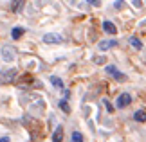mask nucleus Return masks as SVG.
<instances>
[{
    "mask_svg": "<svg viewBox=\"0 0 146 142\" xmlns=\"http://www.w3.org/2000/svg\"><path fill=\"white\" fill-rule=\"evenodd\" d=\"M16 76H18V70H16V69H5V70H0V85L13 83Z\"/></svg>",
    "mask_w": 146,
    "mask_h": 142,
    "instance_id": "obj_1",
    "label": "nucleus"
},
{
    "mask_svg": "<svg viewBox=\"0 0 146 142\" xmlns=\"http://www.w3.org/2000/svg\"><path fill=\"white\" fill-rule=\"evenodd\" d=\"M15 58H16V49L13 47V45H4L2 59L5 61V63H11V61H15Z\"/></svg>",
    "mask_w": 146,
    "mask_h": 142,
    "instance_id": "obj_2",
    "label": "nucleus"
},
{
    "mask_svg": "<svg viewBox=\"0 0 146 142\" xmlns=\"http://www.w3.org/2000/svg\"><path fill=\"white\" fill-rule=\"evenodd\" d=\"M43 42L49 43V45H60L61 42H63V36L58 34V32H47V34H43Z\"/></svg>",
    "mask_w": 146,
    "mask_h": 142,
    "instance_id": "obj_3",
    "label": "nucleus"
},
{
    "mask_svg": "<svg viewBox=\"0 0 146 142\" xmlns=\"http://www.w3.org/2000/svg\"><path fill=\"white\" fill-rule=\"evenodd\" d=\"M105 70H106V74H110V76L114 77V79H117V81H125V79H126L125 74L119 72V70H117L114 65H106V69H105Z\"/></svg>",
    "mask_w": 146,
    "mask_h": 142,
    "instance_id": "obj_4",
    "label": "nucleus"
},
{
    "mask_svg": "<svg viewBox=\"0 0 146 142\" xmlns=\"http://www.w3.org/2000/svg\"><path fill=\"white\" fill-rule=\"evenodd\" d=\"M130 103H132V95L130 94H121L119 97H117V101H115V106L117 108H126Z\"/></svg>",
    "mask_w": 146,
    "mask_h": 142,
    "instance_id": "obj_5",
    "label": "nucleus"
},
{
    "mask_svg": "<svg viewBox=\"0 0 146 142\" xmlns=\"http://www.w3.org/2000/svg\"><path fill=\"white\" fill-rule=\"evenodd\" d=\"M115 45H117L115 40H103V42L98 43V49H99V50H108V49H112V47H115Z\"/></svg>",
    "mask_w": 146,
    "mask_h": 142,
    "instance_id": "obj_6",
    "label": "nucleus"
},
{
    "mask_svg": "<svg viewBox=\"0 0 146 142\" xmlns=\"http://www.w3.org/2000/svg\"><path fill=\"white\" fill-rule=\"evenodd\" d=\"M103 31L106 32V34H115V32H117V27L112 24L110 20H105L103 22Z\"/></svg>",
    "mask_w": 146,
    "mask_h": 142,
    "instance_id": "obj_7",
    "label": "nucleus"
},
{
    "mask_svg": "<svg viewBox=\"0 0 146 142\" xmlns=\"http://www.w3.org/2000/svg\"><path fill=\"white\" fill-rule=\"evenodd\" d=\"M63 140V126H58L52 133V142H61Z\"/></svg>",
    "mask_w": 146,
    "mask_h": 142,
    "instance_id": "obj_8",
    "label": "nucleus"
},
{
    "mask_svg": "<svg viewBox=\"0 0 146 142\" xmlns=\"http://www.w3.org/2000/svg\"><path fill=\"white\" fill-rule=\"evenodd\" d=\"M133 121H137V122H146V112H144V110H137L135 113H133Z\"/></svg>",
    "mask_w": 146,
    "mask_h": 142,
    "instance_id": "obj_9",
    "label": "nucleus"
},
{
    "mask_svg": "<svg viewBox=\"0 0 146 142\" xmlns=\"http://www.w3.org/2000/svg\"><path fill=\"white\" fill-rule=\"evenodd\" d=\"M22 5H24V0H13V4H11V9L15 11V13H18L22 9Z\"/></svg>",
    "mask_w": 146,
    "mask_h": 142,
    "instance_id": "obj_10",
    "label": "nucleus"
},
{
    "mask_svg": "<svg viewBox=\"0 0 146 142\" xmlns=\"http://www.w3.org/2000/svg\"><path fill=\"white\" fill-rule=\"evenodd\" d=\"M130 45H132L133 49H137V50L143 49V43H141V40H139V38H130Z\"/></svg>",
    "mask_w": 146,
    "mask_h": 142,
    "instance_id": "obj_11",
    "label": "nucleus"
},
{
    "mask_svg": "<svg viewBox=\"0 0 146 142\" xmlns=\"http://www.w3.org/2000/svg\"><path fill=\"white\" fill-rule=\"evenodd\" d=\"M50 83H52V87H56V88H63V81H61L60 77H56V76L50 77Z\"/></svg>",
    "mask_w": 146,
    "mask_h": 142,
    "instance_id": "obj_12",
    "label": "nucleus"
},
{
    "mask_svg": "<svg viewBox=\"0 0 146 142\" xmlns=\"http://www.w3.org/2000/svg\"><path fill=\"white\" fill-rule=\"evenodd\" d=\"M22 34H24V29H22V27H15V29L11 31V36H13L15 40H18Z\"/></svg>",
    "mask_w": 146,
    "mask_h": 142,
    "instance_id": "obj_13",
    "label": "nucleus"
},
{
    "mask_svg": "<svg viewBox=\"0 0 146 142\" xmlns=\"http://www.w3.org/2000/svg\"><path fill=\"white\" fill-rule=\"evenodd\" d=\"M72 142H83V135L80 131H72Z\"/></svg>",
    "mask_w": 146,
    "mask_h": 142,
    "instance_id": "obj_14",
    "label": "nucleus"
},
{
    "mask_svg": "<svg viewBox=\"0 0 146 142\" xmlns=\"http://www.w3.org/2000/svg\"><path fill=\"white\" fill-rule=\"evenodd\" d=\"M60 108L63 110L65 113H69L70 112V108H69V104H67V99H63V101H60Z\"/></svg>",
    "mask_w": 146,
    "mask_h": 142,
    "instance_id": "obj_15",
    "label": "nucleus"
},
{
    "mask_svg": "<svg viewBox=\"0 0 146 142\" xmlns=\"http://www.w3.org/2000/svg\"><path fill=\"white\" fill-rule=\"evenodd\" d=\"M114 5H115V9H123V7H125V2H123V0H117Z\"/></svg>",
    "mask_w": 146,
    "mask_h": 142,
    "instance_id": "obj_16",
    "label": "nucleus"
},
{
    "mask_svg": "<svg viewBox=\"0 0 146 142\" xmlns=\"http://www.w3.org/2000/svg\"><path fill=\"white\" fill-rule=\"evenodd\" d=\"M87 2L90 4V5H99V4H101V0H87Z\"/></svg>",
    "mask_w": 146,
    "mask_h": 142,
    "instance_id": "obj_17",
    "label": "nucleus"
},
{
    "mask_svg": "<svg viewBox=\"0 0 146 142\" xmlns=\"http://www.w3.org/2000/svg\"><path fill=\"white\" fill-rule=\"evenodd\" d=\"M103 103H105V106H106V108H108V112H110V113L114 112V108H112V104L108 103V101H103Z\"/></svg>",
    "mask_w": 146,
    "mask_h": 142,
    "instance_id": "obj_18",
    "label": "nucleus"
},
{
    "mask_svg": "<svg viewBox=\"0 0 146 142\" xmlns=\"http://www.w3.org/2000/svg\"><path fill=\"white\" fill-rule=\"evenodd\" d=\"M94 61H96V63H105L103 58H94Z\"/></svg>",
    "mask_w": 146,
    "mask_h": 142,
    "instance_id": "obj_19",
    "label": "nucleus"
},
{
    "mask_svg": "<svg viewBox=\"0 0 146 142\" xmlns=\"http://www.w3.org/2000/svg\"><path fill=\"white\" fill-rule=\"evenodd\" d=\"M0 142H9V137H2V139H0Z\"/></svg>",
    "mask_w": 146,
    "mask_h": 142,
    "instance_id": "obj_20",
    "label": "nucleus"
}]
</instances>
